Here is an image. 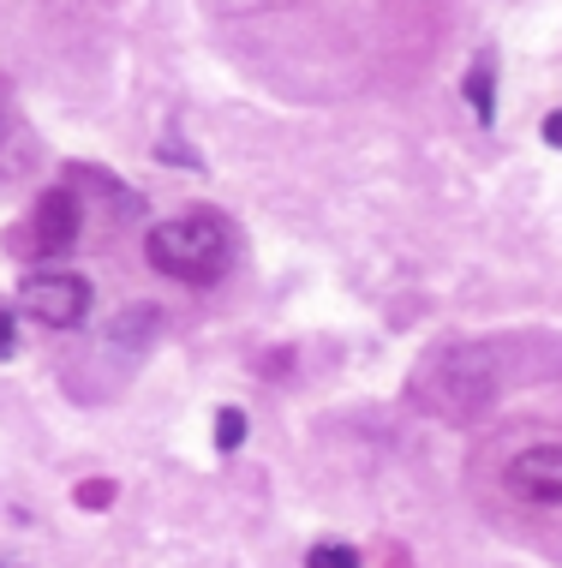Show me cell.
<instances>
[{
	"mask_svg": "<svg viewBox=\"0 0 562 568\" xmlns=\"http://www.w3.org/2000/svg\"><path fill=\"white\" fill-rule=\"evenodd\" d=\"M509 383L503 372V347L497 342H467V347H443L419 365V402L443 419H473L491 407V395Z\"/></svg>",
	"mask_w": 562,
	"mask_h": 568,
	"instance_id": "6da1fadb",
	"label": "cell"
},
{
	"mask_svg": "<svg viewBox=\"0 0 562 568\" xmlns=\"http://www.w3.org/2000/svg\"><path fill=\"white\" fill-rule=\"evenodd\" d=\"M144 257L156 275H174V282H216L234 257V227L216 210H186V216H168L144 234Z\"/></svg>",
	"mask_w": 562,
	"mask_h": 568,
	"instance_id": "7a4b0ae2",
	"label": "cell"
},
{
	"mask_svg": "<svg viewBox=\"0 0 562 568\" xmlns=\"http://www.w3.org/2000/svg\"><path fill=\"white\" fill-rule=\"evenodd\" d=\"M503 497L514 509L556 515L562 509V443H527L503 460Z\"/></svg>",
	"mask_w": 562,
	"mask_h": 568,
	"instance_id": "3957f363",
	"label": "cell"
},
{
	"mask_svg": "<svg viewBox=\"0 0 562 568\" xmlns=\"http://www.w3.org/2000/svg\"><path fill=\"white\" fill-rule=\"evenodd\" d=\"M19 312L42 329H79L90 317V282L72 270H37L19 282Z\"/></svg>",
	"mask_w": 562,
	"mask_h": 568,
	"instance_id": "277c9868",
	"label": "cell"
},
{
	"mask_svg": "<svg viewBox=\"0 0 562 568\" xmlns=\"http://www.w3.org/2000/svg\"><path fill=\"white\" fill-rule=\"evenodd\" d=\"M79 234H84V204H79V192H72V186L42 192L37 222H30V240H37V252H42V257H67L72 245H79Z\"/></svg>",
	"mask_w": 562,
	"mask_h": 568,
	"instance_id": "5b68a950",
	"label": "cell"
},
{
	"mask_svg": "<svg viewBox=\"0 0 562 568\" xmlns=\"http://www.w3.org/2000/svg\"><path fill=\"white\" fill-rule=\"evenodd\" d=\"M467 102H473L479 126H497V60L479 54V67L467 72Z\"/></svg>",
	"mask_w": 562,
	"mask_h": 568,
	"instance_id": "8992f818",
	"label": "cell"
},
{
	"mask_svg": "<svg viewBox=\"0 0 562 568\" xmlns=\"http://www.w3.org/2000/svg\"><path fill=\"white\" fill-rule=\"evenodd\" d=\"M239 443H246V413H239V407H222V413H216V449L227 455V449H239Z\"/></svg>",
	"mask_w": 562,
	"mask_h": 568,
	"instance_id": "52a82bcc",
	"label": "cell"
},
{
	"mask_svg": "<svg viewBox=\"0 0 562 568\" xmlns=\"http://www.w3.org/2000/svg\"><path fill=\"white\" fill-rule=\"evenodd\" d=\"M306 568H359V550L354 545H311Z\"/></svg>",
	"mask_w": 562,
	"mask_h": 568,
	"instance_id": "ba28073f",
	"label": "cell"
},
{
	"mask_svg": "<svg viewBox=\"0 0 562 568\" xmlns=\"http://www.w3.org/2000/svg\"><path fill=\"white\" fill-rule=\"evenodd\" d=\"M19 353V324H12V312L0 305V359H12Z\"/></svg>",
	"mask_w": 562,
	"mask_h": 568,
	"instance_id": "9c48e42d",
	"label": "cell"
},
{
	"mask_svg": "<svg viewBox=\"0 0 562 568\" xmlns=\"http://www.w3.org/2000/svg\"><path fill=\"white\" fill-rule=\"evenodd\" d=\"M544 144L562 150V109H556V114H544Z\"/></svg>",
	"mask_w": 562,
	"mask_h": 568,
	"instance_id": "30bf717a",
	"label": "cell"
},
{
	"mask_svg": "<svg viewBox=\"0 0 562 568\" xmlns=\"http://www.w3.org/2000/svg\"><path fill=\"white\" fill-rule=\"evenodd\" d=\"M109 497H114L109 485H79V503H84V509H90V503H109Z\"/></svg>",
	"mask_w": 562,
	"mask_h": 568,
	"instance_id": "8fae6325",
	"label": "cell"
},
{
	"mask_svg": "<svg viewBox=\"0 0 562 568\" xmlns=\"http://www.w3.org/2000/svg\"><path fill=\"white\" fill-rule=\"evenodd\" d=\"M0 132H7V114H0Z\"/></svg>",
	"mask_w": 562,
	"mask_h": 568,
	"instance_id": "7c38bea8",
	"label": "cell"
},
{
	"mask_svg": "<svg viewBox=\"0 0 562 568\" xmlns=\"http://www.w3.org/2000/svg\"><path fill=\"white\" fill-rule=\"evenodd\" d=\"M0 568H19V562H0Z\"/></svg>",
	"mask_w": 562,
	"mask_h": 568,
	"instance_id": "4fadbf2b",
	"label": "cell"
}]
</instances>
